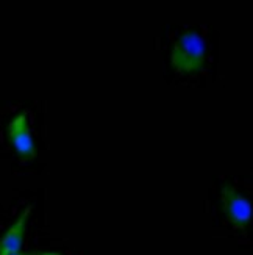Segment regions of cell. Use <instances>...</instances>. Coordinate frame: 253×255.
Listing matches in <instances>:
<instances>
[{"mask_svg":"<svg viewBox=\"0 0 253 255\" xmlns=\"http://www.w3.org/2000/svg\"><path fill=\"white\" fill-rule=\"evenodd\" d=\"M221 199L224 213L230 224H233L239 230H246L252 221V204L249 199L228 183L222 186Z\"/></svg>","mask_w":253,"mask_h":255,"instance_id":"7a4b0ae2","label":"cell"},{"mask_svg":"<svg viewBox=\"0 0 253 255\" xmlns=\"http://www.w3.org/2000/svg\"><path fill=\"white\" fill-rule=\"evenodd\" d=\"M206 61V42L195 30H188L177 39L170 53V63L178 74H195Z\"/></svg>","mask_w":253,"mask_h":255,"instance_id":"6da1fadb","label":"cell"},{"mask_svg":"<svg viewBox=\"0 0 253 255\" xmlns=\"http://www.w3.org/2000/svg\"><path fill=\"white\" fill-rule=\"evenodd\" d=\"M31 213V205H27L22 213L17 216V219L8 227V230L0 238V255L20 252L22 245H24V237L27 230V221Z\"/></svg>","mask_w":253,"mask_h":255,"instance_id":"277c9868","label":"cell"},{"mask_svg":"<svg viewBox=\"0 0 253 255\" xmlns=\"http://www.w3.org/2000/svg\"><path fill=\"white\" fill-rule=\"evenodd\" d=\"M6 255H33V254H25V252H13V254H6Z\"/></svg>","mask_w":253,"mask_h":255,"instance_id":"8992f818","label":"cell"},{"mask_svg":"<svg viewBox=\"0 0 253 255\" xmlns=\"http://www.w3.org/2000/svg\"><path fill=\"white\" fill-rule=\"evenodd\" d=\"M33 255H61L58 252H33Z\"/></svg>","mask_w":253,"mask_h":255,"instance_id":"5b68a950","label":"cell"},{"mask_svg":"<svg viewBox=\"0 0 253 255\" xmlns=\"http://www.w3.org/2000/svg\"><path fill=\"white\" fill-rule=\"evenodd\" d=\"M8 138L11 141V146L14 147V150L22 160L31 161L36 158V146H35V139L31 136L27 112L16 115L9 121Z\"/></svg>","mask_w":253,"mask_h":255,"instance_id":"3957f363","label":"cell"}]
</instances>
